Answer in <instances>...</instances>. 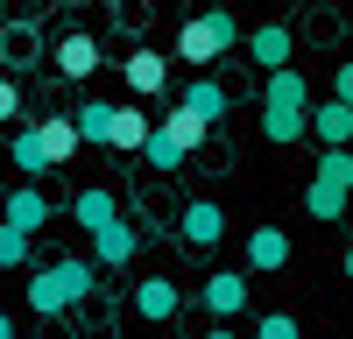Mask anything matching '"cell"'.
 <instances>
[{
	"mask_svg": "<svg viewBox=\"0 0 353 339\" xmlns=\"http://www.w3.org/2000/svg\"><path fill=\"white\" fill-rule=\"evenodd\" d=\"M332 99H339V106H353V64H339V71H332Z\"/></svg>",
	"mask_w": 353,
	"mask_h": 339,
	"instance_id": "obj_27",
	"label": "cell"
},
{
	"mask_svg": "<svg viewBox=\"0 0 353 339\" xmlns=\"http://www.w3.org/2000/svg\"><path fill=\"white\" fill-rule=\"evenodd\" d=\"M85 339H106V332H85Z\"/></svg>",
	"mask_w": 353,
	"mask_h": 339,
	"instance_id": "obj_31",
	"label": "cell"
},
{
	"mask_svg": "<svg viewBox=\"0 0 353 339\" xmlns=\"http://www.w3.org/2000/svg\"><path fill=\"white\" fill-rule=\"evenodd\" d=\"M0 339H14V318H8V311H0Z\"/></svg>",
	"mask_w": 353,
	"mask_h": 339,
	"instance_id": "obj_29",
	"label": "cell"
},
{
	"mask_svg": "<svg viewBox=\"0 0 353 339\" xmlns=\"http://www.w3.org/2000/svg\"><path fill=\"white\" fill-rule=\"evenodd\" d=\"M304 212H311L318 226H346L353 191H339V184H325V177H311V184H304Z\"/></svg>",
	"mask_w": 353,
	"mask_h": 339,
	"instance_id": "obj_16",
	"label": "cell"
},
{
	"mask_svg": "<svg viewBox=\"0 0 353 339\" xmlns=\"http://www.w3.org/2000/svg\"><path fill=\"white\" fill-rule=\"evenodd\" d=\"M57 71H64V78H92L99 71V43L92 36H85V28H71V36H57Z\"/></svg>",
	"mask_w": 353,
	"mask_h": 339,
	"instance_id": "obj_17",
	"label": "cell"
},
{
	"mask_svg": "<svg viewBox=\"0 0 353 339\" xmlns=\"http://www.w3.org/2000/svg\"><path fill=\"white\" fill-rule=\"evenodd\" d=\"M71 121H78V141H92V149H106V127H113V106H106V99H85V106L71 113Z\"/></svg>",
	"mask_w": 353,
	"mask_h": 339,
	"instance_id": "obj_21",
	"label": "cell"
},
{
	"mask_svg": "<svg viewBox=\"0 0 353 339\" xmlns=\"http://www.w3.org/2000/svg\"><path fill=\"white\" fill-rule=\"evenodd\" d=\"M205 339H241V332H233V325H212V332H205Z\"/></svg>",
	"mask_w": 353,
	"mask_h": 339,
	"instance_id": "obj_28",
	"label": "cell"
},
{
	"mask_svg": "<svg viewBox=\"0 0 353 339\" xmlns=\"http://www.w3.org/2000/svg\"><path fill=\"white\" fill-rule=\"evenodd\" d=\"M176 304H184V290H176L170 276H141V282H134V311H141V318H149V325L176 318Z\"/></svg>",
	"mask_w": 353,
	"mask_h": 339,
	"instance_id": "obj_13",
	"label": "cell"
},
{
	"mask_svg": "<svg viewBox=\"0 0 353 339\" xmlns=\"http://www.w3.org/2000/svg\"><path fill=\"white\" fill-rule=\"evenodd\" d=\"M141 156H149V170H163V177H170V170H184V149H170L163 134H149V141H141Z\"/></svg>",
	"mask_w": 353,
	"mask_h": 339,
	"instance_id": "obj_24",
	"label": "cell"
},
{
	"mask_svg": "<svg viewBox=\"0 0 353 339\" xmlns=\"http://www.w3.org/2000/svg\"><path fill=\"white\" fill-rule=\"evenodd\" d=\"M311 134L325 141V149H353V106H339V99H311Z\"/></svg>",
	"mask_w": 353,
	"mask_h": 339,
	"instance_id": "obj_15",
	"label": "cell"
},
{
	"mask_svg": "<svg viewBox=\"0 0 353 339\" xmlns=\"http://www.w3.org/2000/svg\"><path fill=\"white\" fill-rule=\"evenodd\" d=\"M156 134V121L141 106H113V127H106V149L113 156H141V141Z\"/></svg>",
	"mask_w": 353,
	"mask_h": 339,
	"instance_id": "obj_10",
	"label": "cell"
},
{
	"mask_svg": "<svg viewBox=\"0 0 353 339\" xmlns=\"http://www.w3.org/2000/svg\"><path fill=\"white\" fill-rule=\"evenodd\" d=\"M156 134L170 141V149H184V156H191V149H205V141H212V127H205V121H198V113H191V106H170Z\"/></svg>",
	"mask_w": 353,
	"mask_h": 339,
	"instance_id": "obj_19",
	"label": "cell"
},
{
	"mask_svg": "<svg viewBox=\"0 0 353 339\" xmlns=\"http://www.w3.org/2000/svg\"><path fill=\"white\" fill-rule=\"evenodd\" d=\"M283 262H290V234H283V226H254V234H248V269L269 276Z\"/></svg>",
	"mask_w": 353,
	"mask_h": 339,
	"instance_id": "obj_20",
	"label": "cell"
},
{
	"mask_svg": "<svg viewBox=\"0 0 353 339\" xmlns=\"http://www.w3.org/2000/svg\"><path fill=\"white\" fill-rule=\"evenodd\" d=\"M71 219L85 226V234H106V226H121V198L99 191V184H85V191L71 198Z\"/></svg>",
	"mask_w": 353,
	"mask_h": 339,
	"instance_id": "obj_11",
	"label": "cell"
},
{
	"mask_svg": "<svg viewBox=\"0 0 353 339\" xmlns=\"http://www.w3.org/2000/svg\"><path fill=\"white\" fill-rule=\"evenodd\" d=\"M0 269H28V234L0 226Z\"/></svg>",
	"mask_w": 353,
	"mask_h": 339,
	"instance_id": "obj_25",
	"label": "cell"
},
{
	"mask_svg": "<svg viewBox=\"0 0 353 339\" xmlns=\"http://www.w3.org/2000/svg\"><path fill=\"white\" fill-rule=\"evenodd\" d=\"M241 50H248V64H261V71H283L290 56H297V36H290L283 21H261V28H248V36H241Z\"/></svg>",
	"mask_w": 353,
	"mask_h": 339,
	"instance_id": "obj_6",
	"label": "cell"
},
{
	"mask_svg": "<svg viewBox=\"0 0 353 339\" xmlns=\"http://www.w3.org/2000/svg\"><path fill=\"white\" fill-rule=\"evenodd\" d=\"M0 226H14V234L36 240L43 226H50V191H43V184H14L8 205H0Z\"/></svg>",
	"mask_w": 353,
	"mask_h": 339,
	"instance_id": "obj_4",
	"label": "cell"
},
{
	"mask_svg": "<svg viewBox=\"0 0 353 339\" xmlns=\"http://www.w3.org/2000/svg\"><path fill=\"white\" fill-rule=\"evenodd\" d=\"M176 234H184L191 247H219L226 240V212L212 205V198H191V205L176 212Z\"/></svg>",
	"mask_w": 353,
	"mask_h": 339,
	"instance_id": "obj_7",
	"label": "cell"
},
{
	"mask_svg": "<svg viewBox=\"0 0 353 339\" xmlns=\"http://www.w3.org/2000/svg\"><path fill=\"white\" fill-rule=\"evenodd\" d=\"M121 71H128V92H141V99H156L163 85H170V56H163V50H134V56H128Z\"/></svg>",
	"mask_w": 353,
	"mask_h": 339,
	"instance_id": "obj_18",
	"label": "cell"
},
{
	"mask_svg": "<svg viewBox=\"0 0 353 339\" xmlns=\"http://www.w3.org/2000/svg\"><path fill=\"white\" fill-rule=\"evenodd\" d=\"M346 282H353V247H346Z\"/></svg>",
	"mask_w": 353,
	"mask_h": 339,
	"instance_id": "obj_30",
	"label": "cell"
},
{
	"mask_svg": "<svg viewBox=\"0 0 353 339\" xmlns=\"http://www.w3.org/2000/svg\"><path fill=\"white\" fill-rule=\"evenodd\" d=\"M198 304L212 311L219 325H226V318H241V311H248V276H241V269H219V276H205V282H198Z\"/></svg>",
	"mask_w": 353,
	"mask_h": 339,
	"instance_id": "obj_5",
	"label": "cell"
},
{
	"mask_svg": "<svg viewBox=\"0 0 353 339\" xmlns=\"http://www.w3.org/2000/svg\"><path fill=\"white\" fill-rule=\"evenodd\" d=\"M311 177H325V184L353 191V149H325V156H318V170H311Z\"/></svg>",
	"mask_w": 353,
	"mask_h": 339,
	"instance_id": "obj_22",
	"label": "cell"
},
{
	"mask_svg": "<svg viewBox=\"0 0 353 339\" xmlns=\"http://www.w3.org/2000/svg\"><path fill=\"white\" fill-rule=\"evenodd\" d=\"M261 134H269L276 149H290V141L311 134V78L297 64L269 71V85H261Z\"/></svg>",
	"mask_w": 353,
	"mask_h": 339,
	"instance_id": "obj_1",
	"label": "cell"
},
{
	"mask_svg": "<svg viewBox=\"0 0 353 339\" xmlns=\"http://www.w3.org/2000/svg\"><path fill=\"white\" fill-rule=\"evenodd\" d=\"M176 106H191V113H198V121H205V127H212V121H226V106H233V92H226V85H219L212 71H198V78L184 85V99H176Z\"/></svg>",
	"mask_w": 353,
	"mask_h": 339,
	"instance_id": "obj_12",
	"label": "cell"
},
{
	"mask_svg": "<svg viewBox=\"0 0 353 339\" xmlns=\"http://www.w3.org/2000/svg\"><path fill=\"white\" fill-rule=\"evenodd\" d=\"M0 170H8V156H0Z\"/></svg>",
	"mask_w": 353,
	"mask_h": 339,
	"instance_id": "obj_32",
	"label": "cell"
},
{
	"mask_svg": "<svg viewBox=\"0 0 353 339\" xmlns=\"http://www.w3.org/2000/svg\"><path fill=\"white\" fill-rule=\"evenodd\" d=\"M36 141H43V163H50V170H64V163H71V156L85 149L71 113H50V121H36Z\"/></svg>",
	"mask_w": 353,
	"mask_h": 339,
	"instance_id": "obj_9",
	"label": "cell"
},
{
	"mask_svg": "<svg viewBox=\"0 0 353 339\" xmlns=\"http://www.w3.org/2000/svg\"><path fill=\"white\" fill-rule=\"evenodd\" d=\"M254 339H304V325L290 318V311H261V318H254Z\"/></svg>",
	"mask_w": 353,
	"mask_h": 339,
	"instance_id": "obj_23",
	"label": "cell"
},
{
	"mask_svg": "<svg viewBox=\"0 0 353 339\" xmlns=\"http://www.w3.org/2000/svg\"><path fill=\"white\" fill-rule=\"evenodd\" d=\"M14 121H21V85L0 71V127H14Z\"/></svg>",
	"mask_w": 353,
	"mask_h": 339,
	"instance_id": "obj_26",
	"label": "cell"
},
{
	"mask_svg": "<svg viewBox=\"0 0 353 339\" xmlns=\"http://www.w3.org/2000/svg\"><path fill=\"white\" fill-rule=\"evenodd\" d=\"M141 254V234L121 219V226H106V234H92V269H128Z\"/></svg>",
	"mask_w": 353,
	"mask_h": 339,
	"instance_id": "obj_14",
	"label": "cell"
},
{
	"mask_svg": "<svg viewBox=\"0 0 353 339\" xmlns=\"http://www.w3.org/2000/svg\"><path fill=\"white\" fill-rule=\"evenodd\" d=\"M346 226H353V212H346Z\"/></svg>",
	"mask_w": 353,
	"mask_h": 339,
	"instance_id": "obj_33",
	"label": "cell"
},
{
	"mask_svg": "<svg viewBox=\"0 0 353 339\" xmlns=\"http://www.w3.org/2000/svg\"><path fill=\"white\" fill-rule=\"evenodd\" d=\"M241 36H248V28L233 21L226 8H205V14H191L184 28H176V56H184L191 71H212L219 56H233V50H241Z\"/></svg>",
	"mask_w": 353,
	"mask_h": 339,
	"instance_id": "obj_3",
	"label": "cell"
},
{
	"mask_svg": "<svg viewBox=\"0 0 353 339\" xmlns=\"http://www.w3.org/2000/svg\"><path fill=\"white\" fill-rule=\"evenodd\" d=\"M99 290V269H92V254H64V262H50L28 276V311L36 318H64L71 304H85Z\"/></svg>",
	"mask_w": 353,
	"mask_h": 339,
	"instance_id": "obj_2",
	"label": "cell"
},
{
	"mask_svg": "<svg viewBox=\"0 0 353 339\" xmlns=\"http://www.w3.org/2000/svg\"><path fill=\"white\" fill-rule=\"evenodd\" d=\"M8 163L21 170V184H43V177H50L43 141H36V121H14V127H8Z\"/></svg>",
	"mask_w": 353,
	"mask_h": 339,
	"instance_id": "obj_8",
	"label": "cell"
}]
</instances>
